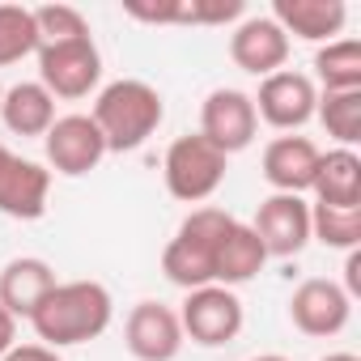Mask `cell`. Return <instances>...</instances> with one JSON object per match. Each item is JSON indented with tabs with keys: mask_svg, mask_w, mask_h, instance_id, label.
Segmentation results:
<instances>
[{
	"mask_svg": "<svg viewBox=\"0 0 361 361\" xmlns=\"http://www.w3.org/2000/svg\"><path fill=\"white\" fill-rule=\"evenodd\" d=\"M115 319V298L102 281H56V289L26 319L47 348H73L98 340Z\"/></svg>",
	"mask_w": 361,
	"mask_h": 361,
	"instance_id": "6da1fadb",
	"label": "cell"
},
{
	"mask_svg": "<svg viewBox=\"0 0 361 361\" xmlns=\"http://www.w3.org/2000/svg\"><path fill=\"white\" fill-rule=\"evenodd\" d=\"M90 119L98 123V132L106 140V153H132L161 128L166 102H161V94L149 81L119 77V81L98 90Z\"/></svg>",
	"mask_w": 361,
	"mask_h": 361,
	"instance_id": "7a4b0ae2",
	"label": "cell"
},
{
	"mask_svg": "<svg viewBox=\"0 0 361 361\" xmlns=\"http://www.w3.org/2000/svg\"><path fill=\"white\" fill-rule=\"evenodd\" d=\"M234 226V217L217 204H200L178 221L174 238L161 251V272L170 285L178 289H204L213 285V264H217V247L226 238V230Z\"/></svg>",
	"mask_w": 361,
	"mask_h": 361,
	"instance_id": "3957f363",
	"label": "cell"
},
{
	"mask_svg": "<svg viewBox=\"0 0 361 361\" xmlns=\"http://www.w3.org/2000/svg\"><path fill=\"white\" fill-rule=\"evenodd\" d=\"M226 166L230 157L209 145L200 132L192 136H178L166 157H161V174H166V192L174 200H183V204H204L221 183H226Z\"/></svg>",
	"mask_w": 361,
	"mask_h": 361,
	"instance_id": "277c9868",
	"label": "cell"
},
{
	"mask_svg": "<svg viewBox=\"0 0 361 361\" xmlns=\"http://www.w3.org/2000/svg\"><path fill=\"white\" fill-rule=\"evenodd\" d=\"M35 56H39V85L51 98H64V102L90 98L102 81V51H98L94 35L68 39V43H47Z\"/></svg>",
	"mask_w": 361,
	"mask_h": 361,
	"instance_id": "5b68a950",
	"label": "cell"
},
{
	"mask_svg": "<svg viewBox=\"0 0 361 361\" xmlns=\"http://www.w3.org/2000/svg\"><path fill=\"white\" fill-rule=\"evenodd\" d=\"M178 323H183V336L204 344V348H221L230 340H238L247 314H243V298L226 285H204L192 289L178 306Z\"/></svg>",
	"mask_w": 361,
	"mask_h": 361,
	"instance_id": "8992f818",
	"label": "cell"
},
{
	"mask_svg": "<svg viewBox=\"0 0 361 361\" xmlns=\"http://www.w3.org/2000/svg\"><path fill=\"white\" fill-rule=\"evenodd\" d=\"M255 102V115L276 128V132H298L314 119V106H319V85L306 77V73H293V68H281L272 77L259 81V94H251Z\"/></svg>",
	"mask_w": 361,
	"mask_h": 361,
	"instance_id": "52a82bcc",
	"label": "cell"
},
{
	"mask_svg": "<svg viewBox=\"0 0 361 361\" xmlns=\"http://www.w3.org/2000/svg\"><path fill=\"white\" fill-rule=\"evenodd\" d=\"M123 344L136 361H174L183 353L188 336H183V323H178V310L166 306V302H136L128 310V323H123Z\"/></svg>",
	"mask_w": 361,
	"mask_h": 361,
	"instance_id": "ba28073f",
	"label": "cell"
},
{
	"mask_svg": "<svg viewBox=\"0 0 361 361\" xmlns=\"http://www.w3.org/2000/svg\"><path fill=\"white\" fill-rule=\"evenodd\" d=\"M259 132V115H255V102L251 94L234 90V85H221L204 98L200 106V136L209 145H217L226 157L243 153Z\"/></svg>",
	"mask_w": 361,
	"mask_h": 361,
	"instance_id": "9c48e42d",
	"label": "cell"
},
{
	"mask_svg": "<svg viewBox=\"0 0 361 361\" xmlns=\"http://www.w3.org/2000/svg\"><path fill=\"white\" fill-rule=\"evenodd\" d=\"M353 319V298L340 289V281H327V276H310L293 289L289 298V323L310 336V340H327V336H340Z\"/></svg>",
	"mask_w": 361,
	"mask_h": 361,
	"instance_id": "30bf717a",
	"label": "cell"
},
{
	"mask_svg": "<svg viewBox=\"0 0 361 361\" xmlns=\"http://www.w3.org/2000/svg\"><path fill=\"white\" fill-rule=\"evenodd\" d=\"M43 149H47V166L64 178H81L98 170V161L106 157V140L90 115H56V123L43 136Z\"/></svg>",
	"mask_w": 361,
	"mask_h": 361,
	"instance_id": "8fae6325",
	"label": "cell"
},
{
	"mask_svg": "<svg viewBox=\"0 0 361 361\" xmlns=\"http://www.w3.org/2000/svg\"><path fill=\"white\" fill-rule=\"evenodd\" d=\"M251 230H255V238L264 243L268 259H272V255H276V259H293V255H302L306 243H310V204H306L302 196H281V192H272L268 200H259Z\"/></svg>",
	"mask_w": 361,
	"mask_h": 361,
	"instance_id": "7c38bea8",
	"label": "cell"
},
{
	"mask_svg": "<svg viewBox=\"0 0 361 361\" xmlns=\"http://www.w3.org/2000/svg\"><path fill=\"white\" fill-rule=\"evenodd\" d=\"M319 157L323 149L310 140V136H298V132H285L276 140L264 145V178H268V188L281 192V196H302L310 192L314 183V170H319Z\"/></svg>",
	"mask_w": 361,
	"mask_h": 361,
	"instance_id": "4fadbf2b",
	"label": "cell"
},
{
	"mask_svg": "<svg viewBox=\"0 0 361 361\" xmlns=\"http://www.w3.org/2000/svg\"><path fill=\"white\" fill-rule=\"evenodd\" d=\"M230 60L243 73H251V77L264 81V77H272V73L285 68V60H289V35L268 13L243 18L234 26V35H230Z\"/></svg>",
	"mask_w": 361,
	"mask_h": 361,
	"instance_id": "5bb4252c",
	"label": "cell"
},
{
	"mask_svg": "<svg viewBox=\"0 0 361 361\" xmlns=\"http://www.w3.org/2000/svg\"><path fill=\"white\" fill-rule=\"evenodd\" d=\"M123 13L149 26H230L247 18V5L243 0H157V5L132 0Z\"/></svg>",
	"mask_w": 361,
	"mask_h": 361,
	"instance_id": "9a60e30c",
	"label": "cell"
},
{
	"mask_svg": "<svg viewBox=\"0 0 361 361\" xmlns=\"http://www.w3.org/2000/svg\"><path fill=\"white\" fill-rule=\"evenodd\" d=\"M47 192H51V170L30 161V157H9L0 170V213L13 221H39L47 213Z\"/></svg>",
	"mask_w": 361,
	"mask_h": 361,
	"instance_id": "2e32d148",
	"label": "cell"
},
{
	"mask_svg": "<svg viewBox=\"0 0 361 361\" xmlns=\"http://www.w3.org/2000/svg\"><path fill=\"white\" fill-rule=\"evenodd\" d=\"M268 18L289 39H302V43H336V35L348 22V5H344V0H276Z\"/></svg>",
	"mask_w": 361,
	"mask_h": 361,
	"instance_id": "e0dca14e",
	"label": "cell"
},
{
	"mask_svg": "<svg viewBox=\"0 0 361 361\" xmlns=\"http://www.w3.org/2000/svg\"><path fill=\"white\" fill-rule=\"evenodd\" d=\"M51 289H56V268L39 255H18L0 268V306L13 319H30Z\"/></svg>",
	"mask_w": 361,
	"mask_h": 361,
	"instance_id": "ac0fdd59",
	"label": "cell"
},
{
	"mask_svg": "<svg viewBox=\"0 0 361 361\" xmlns=\"http://www.w3.org/2000/svg\"><path fill=\"white\" fill-rule=\"evenodd\" d=\"M264 264H268V251H264V243L255 238L251 221H238V217H234V226L226 230V238H221V247H217L213 285L238 289V285L255 281V276L264 272Z\"/></svg>",
	"mask_w": 361,
	"mask_h": 361,
	"instance_id": "d6986e66",
	"label": "cell"
},
{
	"mask_svg": "<svg viewBox=\"0 0 361 361\" xmlns=\"http://www.w3.org/2000/svg\"><path fill=\"white\" fill-rule=\"evenodd\" d=\"M314 204L331 209H361V157L353 149H327L314 170Z\"/></svg>",
	"mask_w": 361,
	"mask_h": 361,
	"instance_id": "ffe728a7",
	"label": "cell"
},
{
	"mask_svg": "<svg viewBox=\"0 0 361 361\" xmlns=\"http://www.w3.org/2000/svg\"><path fill=\"white\" fill-rule=\"evenodd\" d=\"M0 119L13 136H47L56 123V98L39 81H18L0 98Z\"/></svg>",
	"mask_w": 361,
	"mask_h": 361,
	"instance_id": "44dd1931",
	"label": "cell"
},
{
	"mask_svg": "<svg viewBox=\"0 0 361 361\" xmlns=\"http://www.w3.org/2000/svg\"><path fill=\"white\" fill-rule=\"evenodd\" d=\"M314 77H319L323 94L361 90V43H357V39L323 43V47L314 51ZM314 77H310V81H314Z\"/></svg>",
	"mask_w": 361,
	"mask_h": 361,
	"instance_id": "7402d4cb",
	"label": "cell"
},
{
	"mask_svg": "<svg viewBox=\"0 0 361 361\" xmlns=\"http://www.w3.org/2000/svg\"><path fill=\"white\" fill-rule=\"evenodd\" d=\"M314 119L327 128V136L336 140V149H353V145L361 140V90L319 94Z\"/></svg>",
	"mask_w": 361,
	"mask_h": 361,
	"instance_id": "603a6c76",
	"label": "cell"
},
{
	"mask_svg": "<svg viewBox=\"0 0 361 361\" xmlns=\"http://www.w3.org/2000/svg\"><path fill=\"white\" fill-rule=\"evenodd\" d=\"M310 238L331 251H357L361 247V209L310 204Z\"/></svg>",
	"mask_w": 361,
	"mask_h": 361,
	"instance_id": "cb8c5ba5",
	"label": "cell"
},
{
	"mask_svg": "<svg viewBox=\"0 0 361 361\" xmlns=\"http://www.w3.org/2000/svg\"><path fill=\"white\" fill-rule=\"evenodd\" d=\"M39 51V26L35 9L26 5H0V68H9Z\"/></svg>",
	"mask_w": 361,
	"mask_h": 361,
	"instance_id": "d4e9b609",
	"label": "cell"
},
{
	"mask_svg": "<svg viewBox=\"0 0 361 361\" xmlns=\"http://www.w3.org/2000/svg\"><path fill=\"white\" fill-rule=\"evenodd\" d=\"M35 26H39V47L47 43H68V39H85L90 22L81 9L73 5H39L35 9Z\"/></svg>",
	"mask_w": 361,
	"mask_h": 361,
	"instance_id": "484cf974",
	"label": "cell"
},
{
	"mask_svg": "<svg viewBox=\"0 0 361 361\" xmlns=\"http://www.w3.org/2000/svg\"><path fill=\"white\" fill-rule=\"evenodd\" d=\"M0 361H64L56 348H47V344H13Z\"/></svg>",
	"mask_w": 361,
	"mask_h": 361,
	"instance_id": "4316f807",
	"label": "cell"
},
{
	"mask_svg": "<svg viewBox=\"0 0 361 361\" xmlns=\"http://www.w3.org/2000/svg\"><path fill=\"white\" fill-rule=\"evenodd\" d=\"M348 298L361 293V247L357 251H344V285H340Z\"/></svg>",
	"mask_w": 361,
	"mask_h": 361,
	"instance_id": "83f0119b",
	"label": "cell"
},
{
	"mask_svg": "<svg viewBox=\"0 0 361 361\" xmlns=\"http://www.w3.org/2000/svg\"><path fill=\"white\" fill-rule=\"evenodd\" d=\"M13 344H18V319H13L5 306H0V357H5Z\"/></svg>",
	"mask_w": 361,
	"mask_h": 361,
	"instance_id": "f1b7e54d",
	"label": "cell"
},
{
	"mask_svg": "<svg viewBox=\"0 0 361 361\" xmlns=\"http://www.w3.org/2000/svg\"><path fill=\"white\" fill-rule=\"evenodd\" d=\"M319 361H361L357 353H327V357H319Z\"/></svg>",
	"mask_w": 361,
	"mask_h": 361,
	"instance_id": "f546056e",
	"label": "cell"
},
{
	"mask_svg": "<svg viewBox=\"0 0 361 361\" xmlns=\"http://www.w3.org/2000/svg\"><path fill=\"white\" fill-rule=\"evenodd\" d=\"M9 157H13V153H9V145H5V140H0V170H5V166H9Z\"/></svg>",
	"mask_w": 361,
	"mask_h": 361,
	"instance_id": "4dcf8cb0",
	"label": "cell"
},
{
	"mask_svg": "<svg viewBox=\"0 0 361 361\" xmlns=\"http://www.w3.org/2000/svg\"><path fill=\"white\" fill-rule=\"evenodd\" d=\"M251 361H289V357H281V353H259V357H251Z\"/></svg>",
	"mask_w": 361,
	"mask_h": 361,
	"instance_id": "1f68e13d",
	"label": "cell"
},
{
	"mask_svg": "<svg viewBox=\"0 0 361 361\" xmlns=\"http://www.w3.org/2000/svg\"><path fill=\"white\" fill-rule=\"evenodd\" d=\"M0 98H5V85H0Z\"/></svg>",
	"mask_w": 361,
	"mask_h": 361,
	"instance_id": "d6a6232c",
	"label": "cell"
}]
</instances>
